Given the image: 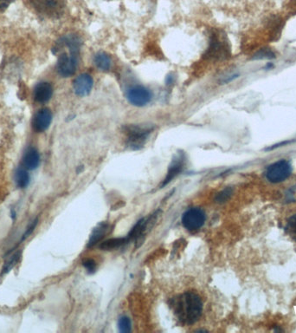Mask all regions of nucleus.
<instances>
[{
	"label": "nucleus",
	"instance_id": "nucleus-1",
	"mask_svg": "<svg viewBox=\"0 0 296 333\" xmlns=\"http://www.w3.org/2000/svg\"><path fill=\"white\" fill-rule=\"evenodd\" d=\"M171 306L179 321L185 325H193L202 316V299L192 292H186L173 298Z\"/></svg>",
	"mask_w": 296,
	"mask_h": 333
},
{
	"label": "nucleus",
	"instance_id": "nucleus-2",
	"mask_svg": "<svg viewBox=\"0 0 296 333\" xmlns=\"http://www.w3.org/2000/svg\"><path fill=\"white\" fill-rule=\"evenodd\" d=\"M154 126L149 124H132L124 127L123 132L127 137V144L130 149L138 150L143 148Z\"/></svg>",
	"mask_w": 296,
	"mask_h": 333
},
{
	"label": "nucleus",
	"instance_id": "nucleus-3",
	"mask_svg": "<svg viewBox=\"0 0 296 333\" xmlns=\"http://www.w3.org/2000/svg\"><path fill=\"white\" fill-rule=\"evenodd\" d=\"M33 8L40 15L50 19H58L65 10L64 0H30Z\"/></svg>",
	"mask_w": 296,
	"mask_h": 333
},
{
	"label": "nucleus",
	"instance_id": "nucleus-4",
	"mask_svg": "<svg viewBox=\"0 0 296 333\" xmlns=\"http://www.w3.org/2000/svg\"><path fill=\"white\" fill-rule=\"evenodd\" d=\"M292 173V167L287 160H280L270 165L266 170V178L272 183H279L288 179Z\"/></svg>",
	"mask_w": 296,
	"mask_h": 333
},
{
	"label": "nucleus",
	"instance_id": "nucleus-5",
	"mask_svg": "<svg viewBox=\"0 0 296 333\" xmlns=\"http://www.w3.org/2000/svg\"><path fill=\"white\" fill-rule=\"evenodd\" d=\"M205 222V214L200 208L187 210L182 216V224L189 231H196L202 228Z\"/></svg>",
	"mask_w": 296,
	"mask_h": 333
},
{
	"label": "nucleus",
	"instance_id": "nucleus-6",
	"mask_svg": "<svg viewBox=\"0 0 296 333\" xmlns=\"http://www.w3.org/2000/svg\"><path fill=\"white\" fill-rule=\"evenodd\" d=\"M127 98L132 105L143 107L151 102L152 93L143 85H135L128 90Z\"/></svg>",
	"mask_w": 296,
	"mask_h": 333
},
{
	"label": "nucleus",
	"instance_id": "nucleus-7",
	"mask_svg": "<svg viewBox=\"0 0 296 333\" xmlns=\"http://www.w3.org/2000/svg\"><path fill=\"white\" fill-rule=\"evenodd\" d=\"M77 69V55L63 52L59 56L57 71L63 78H69L75 73Z\"/></svg>",
	"mask_w": 296,
	"mask_h": 333
},
{
	"label": "nucleus",
	"instance_id": "nucleus-8",
	"mask_svg": "<svg viewBox=\"0 0 296 333\" xmlns=\"http://www.w3.org/2000/svg\"><path fill=\"white\" fill-rule=\"evenodd\" d=\"M185 162H186V157L183 152L176 155L175 157L172 159L171 164L169 166L166 176L162 183V187L171 182V180L183 171L185 166Z\"/></svg>",
	"mask_w": 296,
	"mask_h": 333
},
{
	"label": "nucleus",
	"instance_id": "nucleus-9",
	"mask_svg": "<svg viewBox=\"0 0 296 333\" xmlns=\"http://www.w3.org/2000/svg\"><path fill=\"white\" fill-rule=\"evenodd\" d=\"M93 81L89 74H82L74 79L73 83L74 93L78 97H87L93 89Z\"/></svg>",
	"mask_w": 296,
	"mask_h": 333
},
{
	"label": "nucleus",
	"instance_id": "nucleus-10",
	"mask_svg": "<svg viewBox=\"0 0 296 333\" xmlns=\"http://www.w3.org/2000/svg\"><path fill=\"white\" fill-rule=\"evenodd\" d=\"M52 122V113L49 109H43L34 116L32 120V127L37 132H43L50 127Z\"/></svg>",
	"mask_w": 296,
	"mask_h": 333
},
{
	"label": "nucleus",
	"instance_id": "nucleus-11",
	"mask_svg": "<svg viewBox=\"0 0 296 333\" xmlns=\"http://www.w3.org/2000/svg\"><path fill=\"white\" fill-rule=\"evenodd\" d=\"M53 95V88L51 83L42 82L36 86L34 90V98L37 102L44 103L51 100Z\"/></svg>",
	"mask_w": 296,
	"mask_h": 333
},
{
	"label": "nucleus",
	"instance_id": "nucleus-12",
	"mask_svg": "<svg viewBox=\"0 0 296 333\" xmlns=\"http://www.w3.org/2000/svg\"><path fill=\"white\" fill-rule=\"evenodd\" d=\"M227 50L225 45L222 43V40L218 37L213 35L210 39V48L208 50V56L210 58L219 59L224 57L227 54Z\"/></svg>",
	"mask_w": 296,
	"mask_h": 333
},
{
	"label": "nucleus",
	"instance_id": "nucleus-13",
	"mask_svg": "<svg viewBox=\"0 0 296 333\" xmlns=\"http://www.w3.org/2000/svg\"><path fill=\"white\" fill-rule=\"evenodd\" d=\"M40 162V157L37 149L31 148L28 149L27 151L24 154L23 158V166L25 169L29 170H33L38 167Z\"/></svg>",
	"mask_w": 296,
	"mask_h": 333
},
{
	"label": "nucleus",
	"instance_id": "nucleus-14",
	"mask_svg": "<svg viewBox=\"0 0 296 333\" xmlns=\"http://www.w3.org/2000/svg\"><path fill=\"white\" fill-rule=\"evenodd\" d=\"M94 64L101 71H109L112 65V60L105 52H99L94 56Z\"/></svg>",
	"mask_w": 296,
	"mask_h": 333
},
{
	"label": "nucleus",
	"instance_id": "nucleus-15",
	"mask_svg": "<svg viewBox=\"0 0 296 333\" xmlns=\"http://www.w3.org/2000/svg\"><path fill=\"white\" fill-rule=\"evenodd\" d=\"M130 241L129 237H125V238H115V239H108L104 241L103 243H101V249L102 250H114L119 247L124 246L126 244Z\"/></svg>",
	"mask_w": 296,
	"mask_h": 333
},
{
	"label": "nucleus",
	"instance_id": "nucleus-16",
	"mask_svg": "<svg viewBox=\"0 0 296 333\" xmlns=\"http://www.w3.org/2000/svg\"><path fill=\"white\" fill-rule=\"evenodd\" d=\"M108 228H109V226L106 223H101V225L98 226L97 228H94L93 234L90 237L89 247H93L95 244H97L105 235L106 233L108 231Z\"/></svg>",
	"mask_w": 296,
	"mask_h": 333
},
{
	"label": "nucleus",
	"instance_id": "nucleus-17",
	"mask_svg": "<svg viewBox=\"0 0 296 333\" xmlns=\"http://www.w3.org/2000/svg\"><path fill=\"white\" fill-rule=\"evenodd\" d=\"M15 181L18 188H26L30 182V176L27 171L23 168H18L17 169L15 173Z\"/></svg>",
	"mask_w": 296,
	"mask_h": 333
},
{
	"label": "nucleus",
	"instance_id": "nucleus-18",
	"mask_svg": "<svg viewBox=\"0 0 296 333\" xmlns=\"http://www.w3.org/2000/svg\"><path fill=\"white\" fill-rule=\"evenodd\" d=\"M21 255H22V252L21 251H18L14 255H12L11 258H9L7 261L4 263V267L2 268V272H1V275L6 274L10 271L12 270L13 267H16L17 264L19 262Z\"/></svg>",
	"mask_w": 296,
	"mask_h": 333
},
{
	"label": "nucleus",
	"instance_id": "nucleus-19",
	"mask_svg": "<svg viewBox=\"0 0 296 333\" xmlns=\"http://www.w3.org/2000/svg\"><path fill=\"white\" fill-rule=\"evenodd\" d=\"M285 230L288 233V235L296 240V214L288 219Z\"/></svg>",
	"mask_w": 296,
	"mask_h": 333
},
{
	"label": "nucleus",
	"instance_id": "nucleus-20",
	"mask_svg": "<svg viewBox=\"0 0 296 333\" xmlns=\"http://www.w3.org/2000/svg\"><path fill=\"white\" fill-rule=\"evenodd\" d=\"M118 326L121 333H129L131 331V321L129 317L123 316L119 319Z\"/></svg>",
	"mask_w": 296,
	"mask_h": 333
},
{
	"label": "nucleus",
	"instance_id": "nucleus-21",
	"mask_svg": "<svg viewBox=\"0 0 296 333\" xmlns=\"http://www.w3.org/2000/svg\"><path fill=\"white\" fill-rule=\"evenodd\" d=\"M232 188H227L222 190V192L219 193L218 196H217V198H216V200L219 202V203H223L225 202L226 200H229L230 198V196L232 195Z\"/></svg>",
	"mask_w": 296,
	"mask_h": 333
},
{
	"label": "nucleus",
	"instance_id": "nucleus-22",
	"mask_svg": "<svg viewBox=\"0 0 296 333\" xmlns=\"http://www.w3.org/2000/svg\"><path fill=\"white\" fill-rule=\"evenodd\" d=\"M37 223H38V218H36V219L29 225V227H28L27 229H26V231L23 234V237H22V240H24V239L28 238L29 236L31 235V234L35 230L36 227H37Z\"/></svg>",
	"mask_w": 296,
	"mask_h": 333
},
{
	"label": "nucleus",
	"instance_id": "nucleus-23",
	"mask_svg": "<svg viewBox=\"0 0 296 333\" xmlns=\"http://www.w3.org/2000/svg\"><path fill=\"white\" fill-rule=\"evenodd\" d=\"M83 267H85L86 270L90 274H93L96 269V264L93 259H86L85 261H83Z\"/></svg>",
	"mask_w": 296,
	"mask_h": 333
},
{
	"label": "nucleus",
	"instance_id": "nucleus-24",
	"mask_svg": "<svg viewBox=\"0 0 296 333\" xmlns=\"http://www.w3.org/2000/svg\"><path fill=\"white\" fill-rule=\"evenodd\" d=\"M13 0H0V12H4L9 7Z\"/></svg>",
	"mask_w": 296,
	"mask_h": 333
},
{
	"label": "nucleus",
	"instance_id": "nucleus-25",
	"mask_svg": "<svg viewBox=\"0 0 296 333\" xmlns=\"http://www.w3.org/2000/svg\"><path fill=\"white\" fill-rule=\"evenodd\" d=\"M174 81H175L174 77L171 74L168 75L167 77H166V85H171L174 82Z\"/></svg>",
	"mask_w": 296,
	"mask_h": 333
}]
</instances>
